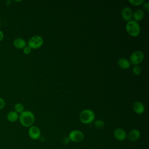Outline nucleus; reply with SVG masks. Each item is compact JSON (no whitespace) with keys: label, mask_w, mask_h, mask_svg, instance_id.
<instances>
[{"label":"nucleus","mask_w":149,"mask_h":149,"mask_svg":"<svg viewBox=\"0 0 149 149\" xmlns=\"http://www.w3.org/2000/svg\"><path fill=\"white\" fill-rule=\"evenodd\" d=\"M68 137L70 141L74 143H80L83 140L84 136L82 132L78 130H73L70 132Z\"/></svg>","instance_id":"423d86ee"},{"label":"nucleus","mask_w":149,"mask_h":149,"mask_svg":"<svg viewBox=\"0 0 149 149\" xmlns=\"http://www.w3.org/2000/svg\"><path fill=\"white\" fill-rule=\"evenodd\" d=\"M127 137L130 141L134 142L139 140L140 137V132L137 129H132L127 134Z\"/></svg>","instance_id":"9d476101"},{"label":"nucleus","mask_w":149,"mask_h":149,"mask_svg":"<svg viewBox=\"0 0 149 149\" xmlns=\"http://www.w3.org/2000/svg\"><path fill=\"white\" fill-rule=\"evenodd\" d=\"M94 125L95 126V127L97 129H102L104 126H105V123L104 122L101 120V119H97L96 120L94 121Z\"/></svg>","instance_id":"f3484780"},{"label":"nucleus","mask_w":149,"mask_h":149,"mask_svg":"<svg viewBox=\"0 0 149 149\" xmlns=\"http://www.w3.org/2000/svg\"><path fill=\"white\" fill-rule=\"evenodd\" d=\"M121 16L122 19L127 22L132 20L133 16V12L129 7H125L121 11Z\"/></svg>","instance_id":"1a4fd4ad"},{"label":"nucleus","mask_w":149,"mask_h":149,"mask_svg":"<svg viewBox=\"0 0 149 149\" xmlns=\"http://www.w3.org/2000/svg\"><path fill=\"white\" fill-rule=\"evenodd\" d=\"M132 72L136 76H139L141 72V68L139 65H134L132 68Z\"/></svg>","instance_id":"a211bd4d"},{"label":"nucleus","mask_w":149,"mask_h":149,"mask_svg":"<svg viewBox=\"0 0 149 149\" xmlns=\"http://www.w3.org/2000/svg\"><path fill=\"white\" fill-rule=\"evenodd\" d=\"M24 105L22 103H17L14 106L15 111L17 113H20L24 111Z\"/></svg>","instance_id":"dca6fc26"},{"label":"nucleus","mask_w":149,"mask_h":149,"mask_svg":"<svg viewBox=\"0 0 149 149\" xmlns=\"http://www.w3.org/2000/svg\"><path fill=\"white\" fill-rule=\"evenodd\" d=\"M129 2L133 5L139 6L142 5L144 2V0H129Z\"/></svg>","instance_id":"6ab92c4d"},{"label":"nucleus","mask_w":149,"mask_h":149,"mask_svg":"<svg viewBox=\"0 0 149 149\" xmlns=\"http://www.w3.org/2000/svg\"><path fill=\"white\" fill-rule=\"evenodd\" d=\"M94 112L88 109L83 110L79 115V119L84 124H89L92 123L95 119Z\"/></svg>","instance_id":"7ed1b4c3"},{"label":"nucleus","mask_w":149,"mask_h":149,"mask_svg":"<svg viewBox=\"0 0 149 149\" xmlns=\"http://www.w3.org/2000/svg\"><path fill=\"white\" fill-rule=\"evenodd\" d=\"M133 111L139 115L142 114L145 111V107L144 104L140 101H136L133 104Z\"/></svg>","instance_id":"9b49d317"},{"label":"nucleus","mask_w":149,"mask_h":149,"mask_svg":"<svg viewBox=\"0 0 149 149\" xmlns=\"http://www.w3.org/2000/svg\"><path fill=\"white\" fill-rule=\"evenodd\" d=\"M29 137L33 140H38L41 137V130L40 128L36 126H31L28 130Z\"/></svg>","instance_id":"0eeeda50"},{"label":"nucleus","mask_w":149,"mask_h":149,"mask_svg":"<svg viewBox=\"0 0 149 149\" xmlns=\"http://www.w3.org/2000/svg\"><path fill=\"white\" fill-rule=\"evenodd\" d=\"M144 12L143 9H137L134 12V13H133L132 18L133 19V20L137 22L141 20L144 18Z\"/></svg>","instance_id":"ddd939ff"},{"label":"nucleus","mask_w":149,"mask_h":149,"mask_svg":"<svg viewBox=\"0 0 149 149\" xmlns=\"http://www.w3.org/2000/svg\"><path fill=\"white\" fill-rule=\"evenodd\" d=\"M143 8L144 10L148 12L149 11V3L148 2H144L143 4Z\"/></svg>","instance_id":"412c9836"},{"label":"nucleus","mask_w":149,"mask_h":149,"mask_svg":"<svg viewBox=\"0 0 149 149\" xmlns=\"http://www.w3.org/2000/svg\"><path fill=\"white\" fill-rule=\"evenodd\" d=\"M6 118L10 122H15L19 119V114L15 111H12L8 112Z\"/></svg>","instance_id":"2eb2a0df"},{"label":"nucleus","mask_w":149,"mask_h":149,"mask_svg":"<svg viewBox=\"0 0 149 149\" xmlns=\"http://www.w3.org/2000/svg\"><path fill=\"white\" fill-rule=\"evenodd\" d=\"M69 141H70V140L68 137H63L62 139V143L63 144H67L69 143Z\"/></svg>","instance_id":"4be33fe9"},{"label":"nucleus","mask_w":149,"mask_h":149,"mask_svg":"<svg viewBox=\"0 0 149 149\" xmlns=\"http://www.w3.org/2000/svg\"><path fill=\"white\" fill-rule=\"evenodd\" d=\"M118 65L121 69H126L130 68L131 64L127 59L125 58H121L118 59Z\"/></svg>","instance_id":"4468645a"},{"label":"nucleus","mask_w":149,"mask_h":149,"mask_svg":"<svg viewBox=\"0 0 149 149\" xmlns=\"http://www.w3.org/2000/svg\"><path fill=\"white\" fill-rule=\"evenodd\" d=\"M144 54L141 51H134L130 56L129 62L133 65H138L144 59Z\"/></svg>","instance_id":"39448f33"},{"label":"nucleus","mask_w":149,"mask_h":149,"mask_svg":"<svg viewBox=\"0 0 149 149\" xmlns=\"http://www.w3.org/2000/svg\"><path fill=\"white\" fill-rule=\"evenodd\" d=\"M5 102L4 100L2 98L0 97V109H3L5 107Z\"/></svg>","instance_id":"5701e85b"},{"label":"nucleus","mask_w":149,"mask_h":149,"mask_svg":"<svg viewBox=\"0 0 149 149\" xmlns=\"http://www.w3.org/2000/svg\"><path fill=\"white\" fill-rule=\"evenodd\" d=\"M115 138L118 141H123L127 138V134L125 130L122 128H116L113 132Z\"/></svg>","instance_id":"6e6552de"},{"label":"nucleus","mask_w":149,"mask_h":149,"mask_svg":"<svg viewBox=\"0 0 149 149\" xmlns=\"http://www.w3.org/2000/svg\"><path fill=\"white\" fill-rule=\"evenodd\" d=\"M126 30L127 33L132 37H137L140 33V26L138 22L131 20L126 24Z\"/></svg>","instance_id":"f03ea898"},{"label":"nucleus","mask_w":149,"mask_h":149,"mask_svg":"<svg viewBox=\"0 0 149 149\" xmlns=\"http://www.w3.org/2000/svg\"><path fill=\"white\" fill-rule=\"evenodd\" d=\"M20 124L26 127H30L33 125L35 121L34 113L30 111H24L19 115Z\"/></svg>","instance_id":"f257e3e1"},{"label":"nucleus","mask_w":149,"mask_h":149,"mask_svg":"<svg viewBox=\"0 0 149 149\" xmlns=\"http://www.w3.org/2000/svg\"><path fill=\"white\" fill-rule=\"evenodd\" d=\"M23 49V52L27 55L30 54L31 52V49L28 46H26Z\"/></svg>","instance_id":"aec40b11"},{"label":"nucleus","mask_w":149,"mask_h":149,"mask_svg":"<svg viewBox=\"0 0 149 149\" xmlns=\"http://www.w3.org/2000/svg\"><path fill=\"white\" fill-rule=\"evenodd\" d=\"M43 42L44 40L41 36L38 35L34 36L29 39L27 42V46L29 47L31 49H38L42 45Z\"/></svg>","instance_id":"20e7f679"},{"label":"nucleus","mask_w":149,"mask_h":149,"mask_svg":"<svg viewBox=\"0 0 149 149\" xmlns=\"http://www.w3.org/2000/svg\"><path fill=\"white\" fill-rule=\"evenodd\" d=\"M3 32L0 30V41H2V40H3Z\"/></svg>","instance_id":"b1692460"},{"label":"nucleus","mask_w":149,"mask_h":149,"mask_svg":"<svg viewBox=\"0 0 149 149\" xmlns=\"http://www.w3.org/2000/svg\"><path fill=\"white\" fill-rule=\"evenodd\" d=\"M13 45L17 49H23L26 46V42L23 38L17 37L14 40Z\"/></svg>","instance_id":"f8f14e48"}]
</instances>
